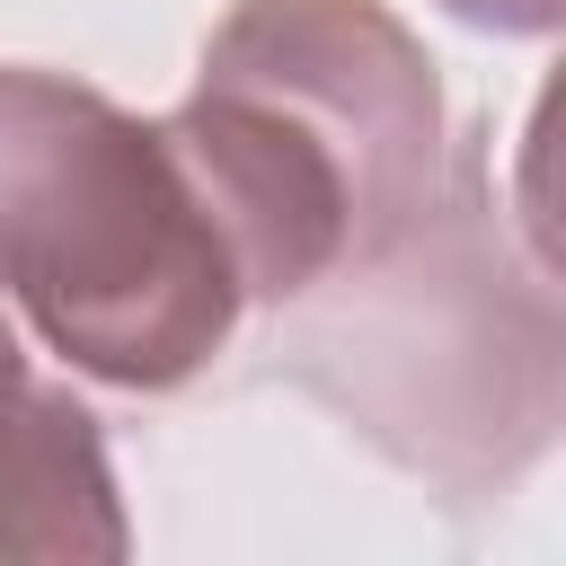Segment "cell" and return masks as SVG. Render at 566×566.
Listing matches in <instances>:
<instances>
[{"instance_id": "cell-4", "label": "cell", "mask_w": 566, "mask_h": 566, "mask_svg": "<svg viewBox=\"0 0 566 566\" xmlns=\"http://www.w3.org/2000/svg\"><path fill=\"white\" fill-rule=\"evenodd\" d=\"M124 495L97 416L71 389L18 380L0 398V557H124Z\"/></svg>"}, {"instance_id": "cell-6", "label": "cell", "mask_w": 566, "mask_h": 566, "mask_svg": "<svg viewBox=\"0 0 566 566\" xmlns=\"http://www.w3.org/2000/svg\"><path fill=\"white\" fill-rule=\"evenodd\" d=\"M27 380V354H18V336H9V318H0V398Z\"/></svg>"}, {"instance_id": "cell-5", "label": "cell", "mask_w": 566, "mask_h": 566, "mask_svg": "<svg viewBox=\"0 0 566 566\" xmlns=\"http://www.w3.org/2000/svg\"><path fill=\"white\" fill-rule=\"evenodd\" d=\"M442 9L469 27H495V35H548L557 27V0H442Z\"/></svg>"}, {"instance_id": "cell-3", "label": "cell", "mask_w": 566, "mask_h": 566, "mask_svg": "<svg viewBox=\"0 0 566 566\" xmlns=\"http://www.w3.org/2000/svg\"><path fill=\"white\" fill-rule=\"evenodd\" d=\"M0 292L115 389H186L248 310L168 133L27 62H0Z\"/></svg>"}, {"instance_id": "cell-1", "label": "cell", "mask_w": 566, "mask_h": 566, "mask_svg": "<svg viewBox=\"0 0 566 566\" xmlns=\"http://www.w3.org/2000/svg\"><path fill=\"white\" fill-rule=\"evenodd\" d=\"M265 363L451 504L504 495L557 442L566 318L548 256L504 230L478 124L451 133L442 186L380 256L274 310Z\"/></svg>"}, {"instance_id": "cell-2", "label": "cell", "mask_w": 566, "mask_h": 566, "mask_svg": "<svg viewBox=\"0 0 566 566\" xmlns=\"http://www.w3.org/2000/svg\"><path fill=\"white\" fill-rule=\"evenodd\" d=\"M159 133L256 310L380 256L451 159L433 53L380 0H239Z\"/></svg>"}]
</instances>
